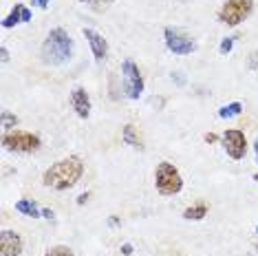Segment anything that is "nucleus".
<instances>
[{"instance_id":"nucleus-1","label":"nucleus","mask_w":258,"mask_h":256,"mask_svg":"<svg viewBox=\"0 0 258 256\" xmlns=\"http://www.w3.org/2000/svg\"><path fill=\"white\" fill-rule=\"evenodd\" d=\"M82 174H84V161L78 155H69L46 168L42 174V183L51 190L64 192V190L73 188L82 179Z\"/></svg>"},{"instance_id":"nucleus-2","label":"nucleus","mask_w":258,"mask_h":256,"mask_svg":"<svg viewBox=\"0 0 258 256\" xmlns=\"http://www.w3.org/2000/svg\"><path fill=\"white\" fill-rule=\"evenodd\" d=\"M73 57V38L69 36L67 29L55 27L46 33L42 49H40V60L46 67H62Z\"/></svg>"},{"instance_id":"nucleus-3","label":"nucleus","mask_w":258,"mask_h":256,"mask_svg":"<svg viewBox=\"0 0 258 256\" xmlns=\"http://www.w3.org/2000/svg\"><path fill=\"white\" fill-rule=\"evenodd\" d=\"M155 188L163 197H174L183 190V177L177 170V166L170 161H161L155 168Z\"/></svg>"},{"instance_id":"nucleus-4","label":"nucleus","mask_w":258,"mask_h":256,"mask_svg":"<svg viewBox=\"0 0 258 256\" xmlns=\"http://www.w3.org/2000/svg\"><path fill=\"white\" fill-rule=\"evenodd\" d=\"M40 146H42V139L36 133L14 128V131H5V135H3V148L9 150V153L29 155V153H36Z\"/></svg>"},{"instance_id":"nucleus-5","label":"nucleus","mask_w":258,"mask_h":256,"mask_svg":"<svg viewBox=\"0 0 258 256\" xmlns=\"http://www.w3.org/2000/svg\"><path fill=\"white\" fill-rule=\"evenodd\" d=\"M254 11V0H225L219 9V22L227 27H238L245 22Z\"/></svg>"},{"instance_id":"nucleus-6","label":"nucleus","mask_w":258,"mask_h":256,"mask_svg":"<svg viewBox=\"0 0 258 256\" xmlns=\"http://www.w3.org/2000/svg\"><path fill=\"white\" fill-rule=\"evenodd\" d=\"M163 40L170 53L174 55H190L197 51V42L192 36H187L185 31H181L177 27H166L163 29Z\"/></svg>"},{"instance_id":"nucleus-7","label":"nucleus","mask_w":258,"mask_h":256,"mask_svg":"<svg viewBox=\"0 0 258 256\" xmlns=\"http://www.w3.org/2000/svg\"><path fill=\"white\" fill-rule=\"evenodd\" d=\"M121 78H124V93L128 100H139L144 93V75L133 60H124L121 64Z\"/></svg>"},{"instance_id":"nucleus-8","label":"nucleus","mask_w":258,"mask_h":256,"mask_svg":"<svg viewBox=\"0 0 258 256\" xmlns=\"http://www.w3.org/2000/svg\"><path fill=\"white\" fill-rule=\"evenodd\" d=\"M221 144H223V148H225L227 157H232L234 161L245 159V155H247V146H249L247 137H245V133L238 131V128H227L221 137Z\"/></svg>"},{"instance_id":"nucleus-9","label":"nucleus","mask_w":258,"mask_h":256,"mask_svg":"<svg viewBox=\"0 0 258 256\" xmlns=\"http://www.w3.org/2000/svg\"><path fill=\"white\" fill-rule=\"evenodd\" d=\"M22 247H25V243L16 230L0 232V256H20Z\"/></svg>"},{"instance_id":"nucleus-10","label":"nucleus","mask_w":258,"mask_h":256,"mask_svg":"<svg viewBox=\"0 0 258 256\" xmlns=\"http://www.w3.org/2000/svg\"><path fill=\"white\" fill-rule=\"evenodd\" d=\"M84 38L86 42H89L91 51H93V57H95L97 62H104L108 57V40L102 36V33H97L95 29H84Z\"/></svg>"},{"instance_id":"nucleus-11","label":"nucleus","mask_w":258,"mask_h":256,"mask_svg":"<svg viewBox=\"0 0 258 256\" xmlns=\"http://www.w3.org/2000/svg\"><path fill=\"white\" fill-rule=\"evenodd\" d=\"M71 106L82 119H86L91 115V95L84 86H75L71 91Z\"/></svg>"},{"instance_id":"nucleus-12","label":"nucleus","mask_w":258,"mask_h":256,"mask_svg":"<svg viewBox=\"0 0 258 256\" xmlns=\"http://www.w3.org/2000/svg\"><path fill=\"white\" fill-rule=\"evenodd\" d=\"M16 212L25 214V217H29V219L42 217V208H40L33 199H20V201H16Z\"/></svg>"},{"instance_id":"nucleus-13","label":"nucleus","mask_w":258,"mask_h":256,"mask_svg":"<svg viewBox=\"0 0 258 256\" xmlns=\"http://www.w3.org/2000/svg\"><path fill=\"white\" fill-rule=\"evenodd\" d=\"M121 139H124V144H128L131 148L144 150V142H142V137H139L137 128H135L133 124H126L124 128H121Z\"/></svg>"},{"instance_id":"nucleus-14","label":"nucleus","mask_w":258,"mask_h":256,"mask_svg":"<svg viewBox=\"0 0 258 256\" xmlns=\"http://www.w3.org/2000/svg\"><path fill=\"white\" fill-rule=\"evenodd\" d=\"M25 7H27V5L16 3L14 7H11L9 14L3 18V29H14L16 25H20V22H22V11H25Z\"/></svg>"},{"instance_id":"nucleus-15","label":"nucleus","mask_w":258,"mask_h":256,"mask_svg":"<svg viewBox=\"0 0 258 256\" xmlns=\"http://www.w3.org/2000/svg\"><path fill=\"white\" fill-rule=\"evenodd\" d=\"M208 217V203H195V206H190V208H185L183 210V219L185 221H201Z\"/></svg>"},{"instance_id":"nucleus-16","label":"nucleus","mask_w":258,"mask_h":256,"mask_svg":"<svg viewBox=\"0 0 258 256\" xmlns=\"http://www.w3.org/2000/svg\"><path fill=\"white\" fill-rule=\"evenodd\" d=\"M240 113H243V104H240V102H230V104H225V106L219 108V117H221V119L238 117Z\"/></svg>"},{"instance_id":"nucleus-17","label":"nucleus","mask_w":258,"mask_h":256,"mask_svg":"<svg viewBox=\"0 0 258 256\" xmlns=\"http://www.w3.org/2000/svg\"><path fill=\"white\" fill-rule=\"evenodd\" d=\"M18 117H16L14 113H9V110H3V113H0V126L5 128V131H14L16 126H18Z\"/></svg>"},{"instance_id":"nucleus-18","label":"nucleus","mask_w":258,"mask_h":256,"mask_svg":"<svg viewBox=\"0 0 258 256\" xmlns=\"http://www.w3.org/2000/svg\"><path fill=\"white\" fill-rule=\"evenodd\" d=\"M44 256H75V254L71 252V247H67V245H53L46 249Z\"/></svg>"},{"instance_id":"nucleus-19","label":"nucleus","mask_w":258,"mask_h":256,"mask_svg":"<svg viewBox=\"0 0 258 256\" xmlns=\"http://www.w3.org/2000/svg\"><path fill=\"white\" fill-rule=\"evenodd\" d=\"M234 42H236V36H227V38H223L221 40V44H219V53L221 55H227L230 51L234 49Z\"/></svg>"},{"instance_id":"nucleus-20","label":"nucleus","mask_w":258,"mask_h":256,"mask_svg":"<svg viewBox=\"0 0 258 256\" xmlns=\"http://www.w3.org/2000/svg\"><path fill=\"white\" fill-rule=\"evenodd\" d=\"M80 3H86V5H91V7H95V9H106L113 5V0H80Z\"/></svg>"},{"instance_id":"nucleus-21","label":"nucleus","mask_w":258,"mask_h":256,"mask_svg":"<svg viewBox=\"0 0 258 256\" xmlns=\"http://www.w3.org/2000/svg\"><path fill=\"white\" fill-rule=\"evenodd\" d=\"M247 67L251 69V71H256L258 73V49H254L249 53V57H247Z\"/></svg>"},{"instance_id":"nucleus-22","label":"nucleus","mask_w":258,"mask_h":256,"mask_svg":"<svg viewBox=\"0 0 258 256\" xmlns=\"http://www.w3.org/2000/svg\"><path fill=\"white\" fill-rule=\"evenodd\" d=\"M172 82L177 84V86H185V82H187V80H185V73H183V71H174V73H172Z\"/></svg>"},{"instance_id":"nucleus-23","label":"nucleus","mask_w":258,"mask_h":256,"mask_svg":"<svg viewBox=\"0 0 258 256\" xmlns=\"http://www.w3.org/2000/svg\"><path fill=\"white\" fill-rule=\"evenodd\" d=\"M119 252L124 254V256H133V254H135V247H133V243H121Z\"/></svg>"},{"instance_id":"nucleus-24","label":"nucleus","mask_w":258,"mask_h":256,"mask_svg":"<svg viewBox=\"0 0 258 256\" xmlns=\"http://www.w3.org/2000/svg\"><path fill=\"white\" fill-rule=\"evenodd\" d=\"M0 62H3V64L9 62V49H7V46H0Z\"/></svg>"},{"instance_id":"nucleus-25","label":"nucleus","mask_w":258,"mask_h":256,"mask_svg":"<svg viewBox=\"0 0 258 256\" xmlns=\"http://www.w3.org/2000/svg\"><path fill=\"white\" fill-rule=\"evenodd\" d=\"M31 5L33 7H38V9H46L51 5V0H31Z\"/></svg>"},{"instance_id":"nucleus-26","label":"nucleus","mask_w":258,"mask_h":256,"mask_svg":"<svg viewBox=\"0 0 258 256\" xmlns=\"http://www.w3.org/2000/svg\"><path fill=\"white\" fill-rule=\"evenodd\" d=\"M203 139H205V144H216L219 142V135H214V133H205Z\"/></svg>"},{"instance_id":"nucleus-27","label":"nucleus","mask_w":258,"mask_h":256,"mask_svg":"<svg viewBox=\"0 0 258 256\" xmlns=\"http://www.w3.org/2000/svg\"><path fill=\"white\" fill-rule=\"evenodd\" d=\"M150 104H152V106H157V108H163L166 100H163V97H150Z\"/></svg>"},{"instance_id":"nucleus-28","label":"nucleus","mask_w":258,"mask_h":256,"mask_svg":"<svg viewBox=\"0 0 258 256\" xmlns=\"http://www.w3.org/2000/svg\"><path fill=\"white\" fill-rule=\"evenodd\" d=\"M89 197H91V192H82V195L78 197V206H84V203L89 201Z\"/></svg>"},{"instance_id":"nucleus-29","label":"nucleus","mask_w":258,"mask_h":256,"mask_svg":"<svg viewBox=\"0 0 258 256\" xmlns=\"http://www.w3.org/2000/svg\"><path fill=\"white\" fill-rule=\"evenodd\" d=\"M55 212L51 210V208H42V219H53Z\"/></svg>"},{"instance_id":"nucleus-30","label":"nucleus","mask_w":258,"mask_h":256,"mask_svg":"<svg viewBox=\"0 0 258 256\" xmlns=\"http://www.w3.org/2000/svg\"><path fill=\"white\" fill-rule=\"evenodd\" d=\"M22 22H31V9L25 7V11H22Z\"/></svg>"},{"instance_id":"nucleus-31","label":"nucleus","mask_w":258,"mask_h":256,"mask_svg":"<svg viewBox=\"0 0 258 256\" xmlns=\"http://www.w3.org/2000/svg\"><path fill=\"white\" fill-rule=\"evenodd\" d=\"M108 223H110V225H113V228H115V225H119V217H115V214H113V217H110V219H108Z\"/></svg>"},{"instance_id":"nucleus-32","label":"nucleus","mask_w":258,"mask_h":256,"mask_svg":"<svg viewBox=\"0 0 258 256\" xmlns=\"http://www.w3.org/2000/svg\"><path fill=\"white\" fill-rule=\"evenodd\" d=\"M254 155H256V164H258V137H256V142H254Z\"/></svg>"},{"instance_id":"nucleus-33","label":"nucleus","mask_w":258,"mask_h":256,"mask_svg":"<svg viewBox=\"0 0 258 256\" xmlns=\"http://www.w3.org/2000/svg\"><path fill=\"white\" fill-rule=\"evenodd\" d=\"M254 181H256V183H258V172H256V174H254Z\"/></svg>"},{"instance_id":"nucleus-34","label":"nucleus","mask_w":258,"mask_h":256,"mask_svg":"<svg viewBox=\"0 0 258 256\" xmlns=\"http://www.w3.org/2000/svg\"><path fill=\"white\" fill-rule=\"evenodd\" d=\"M256 236H258V225H256Z\"/></svg>"}]
</instances>
